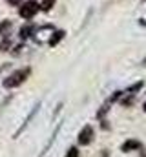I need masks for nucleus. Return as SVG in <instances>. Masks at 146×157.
I'll use <instances>...</instances> for the list:
<instances>
[{
  "instance_id": "obj_4",
  "label": "nucleus",
  "mask_w": 146,
  "mask_h": 157,
  "mask_svg": "<svg viewBox=\"0 0 146 157\" xmlns=\"http://www.w3.org/2000/svg\"><path fill=\"white\" fill-rule=\"evenodd\" d=\"M141 144H139V141H126L124 144H122V152H130V150H137Z\"/></svg>"
},
{
  "instance_id": "obj_7",
  "label": "nucleus",
  "mask_w": 146,
  "mask_h": 157,
  "mask_svg": "<svg viewBox=\"0 0 146 157\" xmlns=\"http://www.w3.org/2000/svg\"><path fill=\"white\" fill-rule=\"evenodd\" d=\"M66 157H79V150H77V148H70L68 154H66Z\"/></svg>"
},
{
  "instance_id": "obj_3",
  "label": "nucleus",
  "mask_w": 146,
  "mask_h": 157,
  "mask_svg": "<svg viewBox=\"0 0 146 157\" xmlns=\"http://www.w3.org/2000/svg\"><path fill=\"white\" fill-rule=\"evenodd\" d=\"M91 139H93V128L91 126H84L80 130V133H79V143L80 144H88V143H91Z\"/></svg>"
},
{
  "instance_id": "obj_2",
  "label": "nucleus",
  "mask_w": 146,
  "mask_h": 157,
  "mask_svg": "<svg viewBox=\"0 0 146 157\" xmlns=\"http://www.w3.org/2000/svg\"><path fill=\"white\" fill-rule=\"evenodd\" d=\"M38 9H40V6L36 4L35 0H29L24 6H20V17L26 18V20H29V18H33L36 13H38Z\"/></svg>"
},
{
  "instance_id": "obj_1",
  "label": "nucleus",
  "mask_w": 146,
  "mask_h": 157,
  "mask_svg": "<svg viewBox=\"0 0 146 157\" xmlns=\"http://www.w3.org/2000/svg\"><path fill=\"white\" fill-rule=\"evenodd\" d=\"M29 73H31V70L29 68H24V70H18V71H15V73H11L9 77L6 78L2 84H4V88H7V90H11V88H17V86H20L26 78L29 77Z\"/></svg>"
},
{
  "instance_id": "obj_10",
  "label": "nucleus",
  "mask_w": 146,
  "mask_h": 157,
  "mask_svg": "<svg viewBox=\"0 0 146 157\" xmlns=\"http://www.w3.org/2000/svg\"><path fill=\"white\" fill-rule=\"evenodd\" d=\"M144 112H146V102H144Z\"/></svg>"
},
{
  "instance_id": "obj_8",
  "label": "nucleus",
  "mask_w": 146,
  "mask_h": 157,
  "mask_svg": "<svg viewBox=\"0 0 146 157\" xmlns=\"http://www.w3.org/2000/svg\"><path fill=\"white\" fill-rule=\"evenodd\" d=\"M28 33H31V29L26 26V28H22V31H20V37H22V39H26V37H28Z\"/></svg>"
},
{
  "instance_id": "obj_5",
  "label": "nucleus",
  "mask_w": 146,
  "mask_h": 157,
  "mask_svg": "<svg viewBox=\"0 0 146 157\" xmlns=\"http://www.w3.org/2000/svg\"><path fill=\"white\" fill-rule=\"evenodd\" d=\"M53 4H55V0H42V4H40V9H44V11H49V9L53 7Z\"/></svg>"
},
{
  "instance_id": "obj_6",
  "label": "nucleus",
  "mask_w": 146,
  "mask_h": 157,
  "mask_svg": "<svg viewBox=\"0 0 146 157\" xmlns=\"http://www.w3.org/2000/svg\"><path fill=\"white\" fill-rule=\"evenodd\" d=\"M9 28H11V22H7V20H6V22H2V24H0V33H2V35H6V31H7Z\"/></svg>"
},
{
  "instance_id": "obj_9",
  "label": "nucleus",
  "mask_w": 146,
  "mask_h": 157,
  "mask_svg": "<svg viewBox=\"0 0 146 157\" xmlns=\"http://www.w3.org/2000/svg\"><path fill=\"white\" fill-rule=\"evenodd\" d=\"M6 2H7L9 6H18V4H20V0H6Z\"/></svg>"
}]
</instances>
